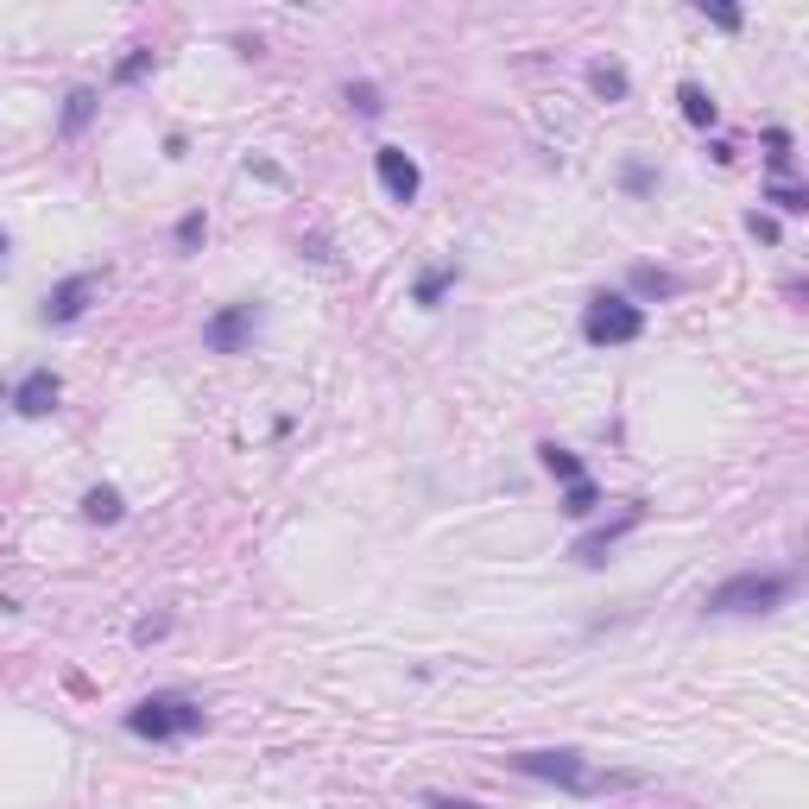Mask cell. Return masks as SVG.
Instances as JSON below:
<instances>
[{
    "label": "cell",
    "instance_id": "obj_1",
    "mask_svg": "<svg viewBox=\"0 0 809 809\" xmlns=\"http://www.w3.org/2000/svg\"><path fill=\"white\" fill-rule=\"evenodd\" d=\"M506 766L519 778H537V785H556L570 797H613V790H639L645 771H608V766H589L575 747H544V752H513Z\"/></svg>",
    "mask_w": 809,
    "mask_h": 809
},
{
    "label": "cell",
    "instance_id": "obj_2",
    "mask_svg": "<svg viewBox=\"0 0 809 809\" xmlns=\"http://www.w3.org/2000/svg\"><path fill=\"white\" fill-rule=\"evenodd\" d=\"M790 594H797V575L790 570H740L728 582H714L702 608L709 613H778Z\"/></svg>",
    "mask_w": 809,
    "mask_h": 809
},
{
    "label": "cell",
    "instance_id": "obj_3",
    "mask_svg": "<svg viewBox=\"0 0 809 809\" xmlns=\"http://www.w3.org/2000/svg\"><path fill=\"white\" fill-rule=\"evenodd\" d=\"M203 721H209L203 702H190L178 690H158L127 709V733H139V740H190V733H203Z\"/></svg>",
    "mask_w": 809,
    "mask_h": 809
},
{
    "label": "cell",
    "instance_id": "obj_4",
    "mask_svg": "<svg viewBox=\"0 0 809 809\" xmlns=\"http://www.w3.org/2000/svg\"><path fill=\"white\" fill-rule=\"evenodd\" d=\"M582 336H589L594 348H627V342L645 336V310L620 292H594L589 310H582Z\"/></svg>",
    "mask_w": 809,
    "mask_h": 809
},
{
    "label": "cell",
    "instance_id": "obj_5",
    "mask_svg": "<svg viewBox=\"0 0 809 809\" xmlns=\"http://www.w3.org/2000/svg\"><path fill=\"white\" fill-rule=\"evenodd\" d=\"M254 336H259V304H221V310L203 323V348H209V355H240Z\"/></svg>",
    "mask_w": 809,
    "mask_h": 809
},
{
    "label": "cell",
    "instance_id": "obj_6",
    "mask_svg": "<svg viewBox=\"0 0 809 809\" xmlns=\"http://www.w3.org/2000/svg\"><path fill=\"white\" fill-rule=\"evenodd\" d=\"M96 297H101V273H70V278H58V285L45 292V310L39 316L51 323V329H70V323H77Z\"/></svg>",
    "mask_w": 809,
    "mask_h": 809
},
{
    "label": "cell",
    "instance_id": "obj_7",
    "mask_svg": "<svg viewBox=\"0 0 809 809\" xmlns=\"http://www.w3.org/2000/svg\"><path fill=\"white\" fill-rule=\"evenodd\" d=\"M639 525H645V500H627V506H620V519H608V525H594V532L575 537V563H589V570H594V563H608V551L627 532H639Z\"/></svg>",
    "mask_w": 809,
    "mask_h": 809
},
{
    "label": "cell",
    "instance_id": "obj_8",
    "mask_svg": "<svg viewBox=\"0 0 809 809\" xmlns=\"http://www.w3.org/2000/svg\"><path fill=\"white\" fill-rule=\"evenodd\" d=\"M374 171H379V184H386V197L393 203H417V190H424L417 158L398 152V146H374Z\"/></svg>",
    "mask_w": 809,
    "mask_h": 809
},
{
    "label": "cell",
    "instance_id": "obj_9",
    "mask_svg": "<svg viewBox=\"0 0 809 809\" xmlns=\"http://www.w3.org/2000/svg\"><path fill=\"white\" fill-rule=\"evenodd\" d=\"M58 398H63V379L51 374V367H32V374L13 386V412L20 417H51L58 412Z\"/></svg>",
    "mask_w": 809,
    "mask_h": 809
},
{
    "label": "cell",
    "instance_id": "obj_10",
    "mask_svg": "<svg viewBox=\"0 0 809 809\" xmlns=\"http://www.w3.org/2000/svg\"><path fill=\"white\" fill-rule=\"evenodd\" d=\"M96 108H101V96H96V89H89V82H77V89L63 96V120H58V134H63V139H77L82 127L96 120Z\"/></svg>",
    "mask_w": 809,
    "mask_h": 809
},
{
    "label": "cell",
    "instance_id": "obj_11",
    "mask_svg": "<svg viewBox=\"0 0 809 809\" xmlns=\"http://www.w3.org/2000/svg\"><path fill=\"white\" fill-rule=\"evenodd\" d=\"M455 278H462V266H455V259H443V266H431V273H417V292H412V304H424V310H436V304H443V292H450Z\"/></svg>",
    "mask_w": 809,
    "mask_h": 809
},
{
    "label": "cell",
    "instance_id": "obj_12",
    "mask_svg": "<svg viewBox=\"0 0 809 809\" xmlns=\"http://www.w3.org/2000/svg\"><path fill=\"white\" fill-rule=\"evenodd\" d=\"M627 285H632V297H652V304H658V297H677V292H683V278L664 273V266H632Z\"/></svg>",
    "mask_w": 809,
    "mask_h": 809
},
{
    "label": "cell",
    "instance_id": "obj_13",
    "mask_svg": "<svg viewBox=\"0 0 809 809\" xmlns=\"http://www.w3.org/2000/svg\"><path fill=\"white\" fill-rule=\"evenodd\" d=\"M82 519H89V525H120V519H127L120 487H89V494H82Z\"/></svg>",
    "mask_w": 809,
    "mask_h": 809
},
{
    "label": "cell",
    "instance_id": "obj_14",
    "mask_svg": "<svg viewBox=\"0 0 809 809\" xmlns=\"http://www.w3.org/2000/svg\"><path fill=\"white\" fill-rule=\"evenodd\" d=\"M677 108H683V120H690V127H714V120H721V108L709 101V89H702V82H677Z\"/></svg>",
    "mask_w": 809,
    "mask_h": 809
},
{
    "label": "cell",
    "instance_id": "obj_15",
    "mask_svg": "<svg viewBox=\"0 0 809 809\" xmlns=\"http://www.w3.org/2000/svg\"><path fill=\"white\" fill-rule=\"evenodd\" d=\"M589 89L601 101H627L632 96V77L620 70V63H589Z\"/></svg>",
    "mask_w": 809,
    "mask_h": 809
},
{
    "label": "cell",
    "instance_id": "obj_16",
    "mask_svg": "<svg viewBox=\"0 0 809 809\" xmlns=\"http://www.w3.org/2000/svg\"><path fill=\"white\" fill-rule=\"evenodd\" d=\"M537 462H544V468H551L556 481H563V487L589 474V468H582V455H575V450H563V443H537Z\"/></svg>",
    "mask_w": 809,
    "mask_h": 809
},
{
    "label": "cell",
    "instance_id": "obj_17",
    "mask_svg": "<svg viewBox=\"0 0 809 809\" xmlns=\"http://www.w3.org/2000/svg\"><path fill=\"white\" fill-rule=\"evenodd\" d=\"M766 203L778 209V216H809V190L803 184H785V178L766 184Z\"/></svg>",
    "mask_w": 809,
    "mask_h": 809
},
{
    "label": "cell",
    "instance_id": "obj_18",
    "mask_svg": "<svg viewBox=\"0 0 809 809\" xmlns=\"http://www.w3.org/2000/svg\"><path fill=\"white\" fill-rule=\"evenodd\" d=\"M342 101H348L361 120H379V115H386V96H379V82H348V89H342Z\"/></svg>",
    "mask_w": 809,
    "mask_h": 809
},
{
    "label": "cell",
    "instance_id": "obj_19",
    "mask_svg": "<svg viewBox=\"0 0 809 809\" xmlns=\"http://www.w3.org/2000/svg\"><path fill=\"white\" fill-rule=\"evenodd\" d=\"M594 506H601V487H594L589 474H582V481H570V487H563V513H570V519H589Z\"/></svg>",
    "mask_w": 809,
    "mask_h": 809
},
{
    "label": "cell",
    "instance_id": "obj_20",
    "mask_svg": "<svg viewBox=\"0 0 809 809\" xmlns=\"http://www.w3.org/2000/svg\"><path fill=\"white\" fill-rule=\"evenodd\" d=\"M146 70H152V45H134V51H127V58L115 63V89H134V82L146 77Z\"/></svg>",
    "mask_w": 809,
    "mask_h": 809
},
{
    "label": "cell",
    "instance_id": "obj_21",
    "mask_svg": "<svg viewBox=\"0 0 809 809\" xmlns=\"http://www.w3.org/2000/svg\"><path fill=\"white\" fill-rule=\"evenodd\" d=\"M695 13H702L709 26H721V32H740V26H747V13H740V7H714V0H695Z\"/></svg>",
    "mask_w": 809,
    "mask_h": 809
},
{
    "label": "cell",
    "instance_id": "obj_22",
    "mask_svg": "<svg viewBox=\"0 0 809 809\" xmlns=\"http://www.w3.org/2000/svg\"><path fill=\"white\" fill-rule=\"evenodd\" d=\"M203 235H209V221H203V209H190V216L178 221V254H197Z\"/></svg>",
    "mask_w": 809,
    "mask_h": 809
},
{
    "label": "cell",
    "instance_id": "obj_23",
    "mask_svg": "<svg viewBox=\"0 0 809 809\" xmlns=\"http://www.w3.org/2000/svg\"><path fill=\"white\" fill-rule=\"evenodd\" d=\"M766 146H771V165L790 171V134H785V127H766Z\"/></svg>",
    "mask_w": 809,
    "mask_h": 809
},
{
    "label": "cell",
    "instance_id": "obj_24",
    "mask_svg": "<svg viewBox=\"0 0 809 809\" xmlns=\"http://www.w3.org/2000/svg\"><path fill=\"white\" fill-rule=\"evenodd\" d=\"M620 184H627V190H632V197H645V190H652V165H627V171H620Z\"/></svg>",
    "mask_w": 809,
    "mask_h": 809
},
{
    "label": "cell",
    "instance_id": "obj_25",
    "mask_svg": "<svg viewBox=\"0 0 809 809\" xmlns=\"http://www.w3.org/2000/svg\"><path fill=\"white\" fill-rule=\"evenodd\" d=\"M165 632H171V620L158 613V620H139V627H134V639H139V645H152V639H165Z\"/></svg>",
    "mask_w": 809,
    "mask_h": 809
},
{
    "label": "cell",
    "instance_id": "obj_26",
    "mask_svg": "<svg viewBox=\"0 0 809 809\" xmlns=\"http://www.w3.org/2000/svg\"><path fill=\"white\" fill-rule=\"evenodd\" d=\"M424 809H481V803H468V797H443V790H431V797H424Z\"/></svg>",
    "mask_w": 809,
    "mask_h": 809
},
{
    "label": "cell",
    "instance_id": "obj_27",
    "mask_svg": "<svg viewBox=\"0 0 809 809\" xmlns=\"http://www.w3.org/2000/svg\"><path fill=\"white\" fill-rule=\"evenodd\" d=\"M747 228H752V235H759V240H778V221H771V216H759V209H752V216H747Z\"/></svg>",
    "mask_w": 809,
    "mask_h": 809
},
{
    "label": "cell",
    "instance_id": "obj_28",
    "mask_svg": "<svg viewBox=\"0 0 809 809\" xmlns=\"http://www.w3.org/2000/svg\"><path fill=\"white\" fill-rule=\"evenodd\" d=\"M304 254H310V259H336V254H329V235H310V240H304Z\"/></svg>",
    "mask_w": 809,
    "mask_h": 809
},
{
    "label": "cell",
    "instance_id": "obj_29",
    "mask_svg": "<svg viewBox=\"0 0 809 809\" xmlns=\"http://www.w3.org/2000/svg\"><path fill=\"white\" fill-rule=\"evenodd\" d=\"M7 247H13V240H7V235H0V259H7Z\"/></svg>",
    "mask_w": 809,
    "mask_h": 809
},
{
    "label": "cell",
    "instance_id": "obj_30",
    "mask_svg": "<svg viewBox=\"0 0 809 809\" xmlns=\"http://www.w3.org/2000/svg\"><path fill=\"white\" fill-rule=\"evenodd\" d=\"M0 398H7V405H13V393H7V386H0Z\"/></svg>",
    "mask_w": 809,
    "mask_h": 809
}]
</instances>
